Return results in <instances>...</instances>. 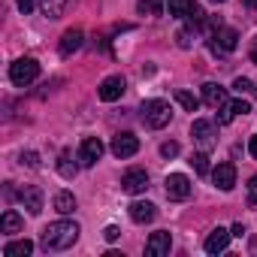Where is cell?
I'll return each instance as SVG.
<instances>
[{
	"mask_svg": "<svg viewBox=\"0 0 257 257\" xmlns=\"http://www.w3.org/2000/svg\"><path fill=\"white\" fill-rule=\"evenodd\" d=\"M248 206H251V209L257 212V194H251V197H248Z\"/></svg>",
	"mask_w": 257,
	"mask_h": 257,
	"instance_id": "obj_36",
	"label": "cell"
},
{
	"mask_svg": "<svg viewBox=\"0 0 257 257\" xmlns=\"http://www.w3.org/2000/svg\"><path fill=\"white\" fill-rule=\"evenodd\" d=\"M76 170H79V167H76V164L70 161V155L64 152V155H61V161H58V173H61L64 179H73V176H76Z\"/></svg>",
	"mask_w": 257,
	"mask_h": 257,
	"instance_id": "obj_26",
	"label": "cell"
},
{
	"mask_svg": "<svg viewBox=\"0 0 257 257\" xmlns=\"http://www.w3.org/2000/svg\"><path fill=\"white\" fill-rule=\"evenodd\" d=\"M79 239V224L76 221H55L43 230V248L46 251H67Z\"/></svg>",
	"mask_w": 257,
	"mask_h": 257,
	"instance_id": "obj_1",
	"label": "cell"
},
{
	"mask_svg": "<svg viewBox=\"0 0 257 257\" xmlns=\"http://www.w3.org/2000/svg\"><path fill=\"white\" fill-rule=\"evenodd\" d=\"M82 40H85V34H82L79 28H73V31H67V34L61 37V46H58V52H61L64 58H70L73 52H79V49H82Z\"/></svg>",
	"mask_w": 257,
	"mask_h": 257,
	"instance_id": "obj_15",
	"label": "cell"
},
{
	"mask_svg": "<svg viewBox=\"0 0 257 257\" xmlns=\"http://www.w3.org/2000/svg\"><path fill=\"white\" fill-rule=\"evenodd\" d=\"M212 182H215L218 191H233V185H236V167L233 164H218L212 170Z\"/></svg>",
	"mask_w": 257,
	"mask_h": 257,
	"instance_id": "obj_11",
	"label": "cell"
},
{
	"mask_svg": "<svg viewBox=\"0 0 257 257\" xmlns=\"http://www.w3.org/2000/svg\"><path fill=\"white\" fill-rule=\"evenodd\" d=\"M40 7L49 19H61L64 16V7H67V0H40Z\"/></svg>",
	"mask_w": 257,
	"mask_h": 257,
	"instance_id": "obj_23",
	"label": "cell"
},
{
	"mask_svg": "<svg viewBox=\"0 0 257 257\" xmlns=\"http://www.w3.org/2000/svg\"><path fill=\"white\" fill-rule=\"evenodd\" d=\"M176 100H179V106H185L188 112H197V106H200V100H197L191 91H176Z\"/></svg>",
	"mask_w": 257,
	"mask_h": 257,
	"instance_id": "obj_25",
	"label": "cell"
},
{
	"mask_svg": "<svg viewBox=\"0 0 257 257\" xmlns=\"http://www.w3.org/2000/svg\"><path fill=\"white\" fill-rule=\"evenodd\" d=\"M124 88H127V82H124L121 76H109V79H103V82H100L97 94H100V100H103V103H115V100H121Z\"/></svg>",
	"mask_w": 257,
	"mask_h": 257,
	"instance_id": "obj_6",
	"label": "cell"
},
{
	"mask_svg": "<svg viewBox=\"0 0 257 257\" xmlns=\"http://www.w3.org/2000/svg\"><path fill=\"white\" fill-rule=\"evenodd\" d=\"M248 7H251V10H254V13H257V0H248Z\"/></svg>",
	"mask_w": 257,
	"mask_h": 257,
	"instance_id": "obj_38",
	"label": "cell"
},
{
	"mask_svg": "<svg viewBox=\"0 0 257 257\" xmlns=\"http://www.w3.org/2000/svg\"><path fill=\"white\" fill-rule=\"evenodd\" d=\"M233 88L242 94V91H257V85H251V79H245V76H239L236 82H233Z\"/></svg>",
	"mask_w": 257,
	"mask_h": 257,
	"instance_id": "obj_28",
	"label": "cell"
},
{
	"mask_svg": "<svg viewBox=\"0 0 257 257\" xmlns=\"http://www.w3.org/2000/svg\"><path fill=\"white\" fill-rule=\"evenodd\" d=\"M212 4H224V0H212Z\"/></svg>",
	"mask_w": 257,
	"mask_h": 257,
	"instance_id": "obj_40",
	"label": "cell"
},
{
	"mask_svg": "<svg viewBox=\"0 0 257 257\" xmlns=\"http://www.w3.org/2000/svg\"><path fill=\"white\" fill-rule=\"evenodd\" d=\"M194 7H197L194 0H170V16H176V19H188V13H191Z\"/></svg>",
	"mask_w": 257,
	"mask_h": 257,
	"instance_id": "obj_24",
	"label": "cell"
},
{
	"mask_svg": "<svg viewBox=\"0 0 257 257\" xmlns=\"http://www.w3.org/2000/svg\"><path fill=\"white\" fill-rule=\"evenodd\" d=\"M55 209H58L61 215H70V212L76 209V197H73L70 191H58V194H55Z\"/></svg>",
	"mask_w": 257,
	"mask_h": 257,
	"instance_id": "obj_21",
	"label": "cell"
},
{
	"mask_svg": "<svg viewBox=\"0 0 257 257\" xmlns=\"http://www.w3.org/2000/svg\"><path fill=\"white\" fill-rule=\"evenodd\" d=\"M103 236H106V242H115V239L121 236V230H118V227H106V230H103Z\"/></svg>",
	"mask_w": 257,
	"mask_h": 257,
	"instance_id": "obj_32",
	"label": "cell"
},
{
	"mask_svg": "<svg viewBox=\"0 0 257 257\" xmlns=\"http://www.w3.org/2000/svg\"><path fill=\"white\" fill-rule=\"evenodd\" d=\"M137 152H140V140H137L134 134H118V137L112 140V155L121 158V161H124V158H134Z\"/></svg>",
	"mask_w": 257,
	"mask_h": 257,
	"instance_id": "obj_7",
	"label": "cell"
},
{
	"mask_svg": "<svg viewBox=\"0 0 257 257\" xmlns=\"http://www.w3.org/2000/svg\"><path fill=\"white\" fill-rule=\"evenodd\" d=\"M191 37H194V31H191V28H185V31H179V37H176V40H179V46H182V49H191Z\"/></svg>",
	"mask_w": 257,
	"mask_h": 257,
	"instance_id": "obj_30",
	"label": "cell"
},
{
	"mask_svg": "<svg viewBox=\"0 0 257 257\" xmlns=\"http://www.w3.org/2000/svg\"><path fill=\"white\" fill-rule=\"evenodd\" d=\"M251 188H254V191H257V176H254V179H251Z\"/></svg>",
	"mask_w": 257,
	"mask_h": 257,
	"instance_id": "obj_39",
	"label": "cell"
},
{
	"mask_svg": "<svg viewBox=\"0 0 257 257\" xmlns=\"http://www.w3.org/2000/svg\"><path fill=\"white\" fill-rule=\"evenodd\" d=\"M251 61H254V64H257V46H254V49H251Z\"/></svg>",
	"mask_w": 257,
	"mask_h": 257,
	"instance_id": "obj_37",
	"label": "cell"
},
{
	"mask_svg": "<svg viewBox=\"0 0 257 257\" xmlns=\"http://www.w3.org/2000/svg\"><path fill=\"white\" fill-rule=\"evenodd\" d=\"M121 188H124L127 194H143V191L149 188V173H146V170H140V167L127 170V173H124V179H121Z\"/></svg>",
	"mask_w": 257,
	"mask_h": 257,
	"instance_id": "obj_8",
	"label": "cell"
},
{
	"mask_svg": "<svg viewBox=\"0 0 257 257\" xmlns=\"http://www.w3.org/2000/svg\"><path fill=\"white\" fill-rule=\"evenodd\" d=\"M131 221H134V224H149V221H155V206L146 203V200L131 203Z\"/></svg>",
	"mask_w": 257,
	"mask_h": 257,
	"instance_id": "obj_18",
	"label": "cell"
},
{
	"mask_svg": "<svg viewBox=\"0 0 257 257\" xmlns=\"http://www.w3.org/2000/svg\"><path fill=\"white\" fill-rule=\"evenodd\" d=\"M164 7H167V0H140L137 13H143V16H161Z\"/></svg>",
	"mask_w": 257,
	"mask_h": 257,
	"instance_id": "obj_22",
	"label": "cell"
},
{
	"mask_svg": "<svg viewBox=\"0 0 257 257\" xmlns=\"http://www.w3.org/2000/svg\"><path fill=\"white\" fill-rule=\"evenodd\" d=\"M191 167L197 170V176H209V158H206V152H197L191 158Z\"/></svg>",
	"mask_w": 257,
	"mask_h": 257,
	"instance_id": "obj_27",
	"label": "cell"
},
{
	"mask_svg": "<svg viewBox=\"0 0 257 257\" xmlns=\"http://www.w3.org/2000/svg\"><path fill=\"white\" fill-rule=\"evenodd\" d=\"M22 164H28L31 170H40V155L37 152H25L22 155Z\"/></svg>",
	"mask_w": 257,
	"mask_h": 257,
	"instance_id": "obj_29",
	"label": "cell"
},
{
	"mask_svg": "<svg viewBox=\"0 0 257 257\" xmlns=\"http://www.w3.org/2000/svg\"><path fill=\"white\" fill-rule=\"evenodd\" d=\"M230 233H233V236H239V239H242V236H245V227H242V224H236V227H233V230H230Z\"/></svg>",
	"mask_w": 257,
	"mask_h": 257,
	"instance_id": "obj_35",
	"label": "cell"
},
{
	"mask_svg": "<svg viewBox=\"0 0 257 257\" xmlns=\"http://www.w3.org/2000/svg\"><path fill=\"white\" fill-rule=\"evenodd\" d=\"M251 112V103L248 100H233V103H224L221 106V115H218V124H230L236 115H245Z\"/></svg>",
	"mask_w": 257,
	"mask_h": 257,
	"instance_id": "obj_17",
	"label": "cell"
},
{
	"mask_svg": "<svg viewBox=\"0 0 257 257\" xmlns=\"http://www.w3.org/2000/svg\"><path fill=\"white\" fill-rule=\"evenodd\" d=\"M31 251H34V242L31 239H16V242H7V248H4L7 257H28Z\"/></svg>",
	"mask_w": 257,
	"mask_h": 257,
	"instance_id": "obj_20",
	"label": "cell"
},
{
	"mask_svg": "<svg viewBox=\"0 0 257 257\" xmlns=\"http://www.w3.org/2000/svg\"><path fill=\"white\" fill-rule=\"evenodd\" d=\"M19 230H22V215H19V212H13V209H7V212H4V218H0V233L13 236V233H19Z\"/></svg>",
	"mask_w": 257,
	"mask_h": 257,
	"instance_id": "obj_19",
	"label": "cell"
},
{
	"mask_svg": "<svg viewBox=\"0 0 257 257\" xmlns=\"http://www.w3.org/2000/svg\"><path fill=\"white\" fill-rule=\"evenodd\" d=\"M203 103H209L212 109H221L227 103V88H221L215 82H206L203 85Z\"/></svg>",
	"mask_w": 257,
	"mask_h": 257,
	"instance_id": "obj_16",
	"label": "cell"
},
{
	"mask_svg": "<svg viewBox=\"0 0 257 257\" xmlns=\"http://www.w3.org/2000/svg\"><path fill=\"white\" fill-rule=\"evenodd\" d=\"M191 137H194V143L203 149V152H209V149H215V124L212 121H194V127H191Z\"/></svg>",
	"mask_w": 257,
	"mask_h": 257,
	"instance_id": "obj_5",
	"label": "cell"
},
{
	"mask_svg": "<svg viewBox=\"0 0 257 257\" xmlns=\"http://www.w3.org/2000/svg\"><path fill=\"white\" fill-rule=\"evenodd\" d=\"M170 245H173L170 233H167V230H158V233L149 236V242H146V254H149V257H164V254H170Z\"/></svg>",
	"mask_w": 257,
	"mask_h": 257,
	"instance_id": "obj_13",
	"label": "cell"
},
{
	"mask_svg": "<svg viewBox=\"0 0 257 257\" xmlns=\"http://www.w3.org/2000/svg\"><path fill=\"white\" fill-rule=\"evenodd\" d=\"M100 155H103V143H100L97 137L82 140V146H79V164H82V167H94V164L100 161Z\"/></svg>",
	"mask_w": 257,
	"mask_h": 257,
	"instance_id": "obj_9",
	"label": "cell"
},
{
	"mask_svg": "<svg viewBox=\"0 0 257 257\" xmlns=\"http://www.w3.org/2000/svg\"><path fill=\"white\" fill-rule=\"evenodd\" d=\"M230 236H233L230 230H224V227H215V230L206 236V245H203V248H206L209 254H221V251L230 245Z\"/></svg>",
	"mask_w": 257,
	"mask_h": 257,
	"instance_id": "obj_14",
	"label": "cell"
},
{
	"mask_svg": "<svg viewBox=\"0 0 257 257\" xmlns=\"http://www.w3.org/2000/svg\"><path fill=\"white\" fill-rule=\"evenodd\" d=\"M170 118H173V109H170L167 100H149V103H143V121H146V127H152V131L167 127Z\"/></svg>",
	"mask_w": 257,
	"mask_h": 257,
	"instance_id": "obj_2",
	"label": "cell"
},
{
	"mask_svg": "<svg viewBox=\"0 0 257 257\" xmlns=\"http://www.w3.org/2000/svg\"><path fill=\"white\" fill-rule=\"evenodd\" d=\"M19 200H22V206H25L31 215H40V212H43V191H40L37 185H25V188L19 191Z\"/></svg>",
	"mask_w": 257,
	"mask_h": 257,
	"instance_id": "obj_12",
	"label": "cell"
},
{
	"mask_svg": "<svg viewBox=\"0 0 257 257\" xmlns=\"http://www.w3.org/2000/svg\"><path fill=\"white\" fill-rule=\"evenodd\" d=\"M161 155H164V158H176V155H179V143H173V140L164 143V146H161Z\"/></svg>",
	"mask_w": 257,
	"mask_h": 257,
	"instance_id": "obj_31",
	"label": "cell"
},
{
	"mask_svg": "<svg viewBox=\"0 0 257 257\" xmlns=\"http://www.w3.org/2000/svg\"><path fill=\"white\" fill-rule=\"evenodd\" d=\"M248 152H251V158L257 161V137H251V146H248Z\"/></svg>",
	"mask_w": 257,
	"mask_h": 257,
	"instance_id": "obj_34",
	"label": "cell"
},
{
	"mask_svg": "<svg viewBox=\"0 0 257 257\" xmlns=\"http://www.w3.org/2000/svg\"><path fill=\"white\" fill-rule=\"evenodd\" d=\"M236 46H239V34H236L233 28H215V31H212L209 49H212L215 55H230V52H236Z\"/></svg>",
	"mask_w": 257,
	"mask_h": 257,
	"instance_id": "obj_4",
	"label": "cell"
},
{
	"mask_svg": "<svg viewBox=\"0 0 257 257\" xmlns=\"http://www.w3.org/2000/svg\"><path fill=\"white\" fill-rule=\"evenodd\" d=\"M37 76H40V64H37L34 58H19V61L10 67V82L19 85V88H28Z\"/></svg>",
	"mask_w": 257,
	"mask_h": 257,
	"instance_id": "obj_3",
	"label": "cell"
},
{
	"mask_svg": "<svg viewBox=\"0 0 257 257\" xmlns=\"http://www.w3.org/2000/svg\"><path fill=\"white\" fill-rule=\"evenodd\" d=\"M167 197L170 200H188L191 197V179L182 176V173L167 176Z\"/></svg>",
	"mask_w": 257,
	"mask_h": 257,
	"instance_id": "obj_10",
	"label": "cell"
},
{
	"mask_svg": "<svg viewBox=\"0 0 257 257\" xmlns=\"http://www.w3.org/2000/svg\"><path fill=\"white\" fill-rule=\"evenodd\" d=\"M16 4H19L22 13H31V10H34V0H16Z\"/></svg>",
	"mask_w": 257,
	"mask_h": 257,
	"instance_id": "obj_33",
	"label": "cell"
}]
</instances>
